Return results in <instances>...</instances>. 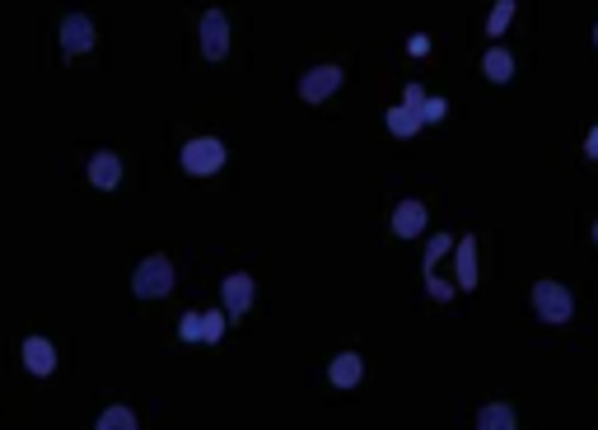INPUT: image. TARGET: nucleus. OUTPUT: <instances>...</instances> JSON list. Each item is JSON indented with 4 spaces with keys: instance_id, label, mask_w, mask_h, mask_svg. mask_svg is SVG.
<instances>
[{
    "instance_id": "obj_1",
    "label": "nucleus",
    "mask_w": 598,
    "mask_h": 430,
    "mask_svg": "<svg viewBox=\"0 0 598 430\" xmlns=\"http://www.w3.org/2000/svg\"><path fill=\"white\" fill-rule=\"evenodd\" d=\"M131 290L140 300H164L169 290H173V263L164 253H150L146 263L136 267V277H131Z\"/></svg>"
},
{
    "instance_id": "obj_8",
    "label": "nucleus",
    "mask_w": 598,
    "mask_h": 430,
    "mask_svg": "<svg viewBox=\"0 0 598 430\" xmlns=\"http://www.w3.org/2000/svg\"><path fill=\"white\" fill-rule=\"evenodd\" d=\"M84 174H90V183L99 187V193H113V187L122 183V160H117L113 150H99V154H90Z\"/></svg>"
},
{
    "instance_id": "obj_2",
    "label": "nucleus",
    "mask_w": 598,
    "mask_h": 430,
    "mask_svg": "<svg viewBox=\"0 0 598 430\" xmlns=\"http://www.w3.org/2000/svg\"><path fill=\"white\" fill-rule=\"evenodd\" d=\"M94 43H99V28H94V20L90 14H66L61 20V28H57V47H61V57L66 61H76V57H84V51H94Z\"/></svg>"
},
{
    "instance_id": "obj_24",
    "label": "nucleus",
    "mask_w": 598,
    "mask_h": 430,
    "mask_svg": "<svg viewBox=\"0 0 598 430\" xmlns=\"http://www.w3.org/2000/svg\"><path fill=\"white\" fill-rule=\"evenodd\" d=\"M594 43H598V28H594Z\"/></svg>"
},
{
    "instance_id": "obj_15",
    "label": "nucleus",
    "mask_w": 598,
    "mask_h": 430,
    "mask_svg": "<svg viewBox=\"0 0 598 430\" xmlns=\"http://www.w3.org/2000/svg\"><path fill=\"white\" fill-rule=\"evenodd\" d=\"M94 430H140V426H136V411H131V407L113 403V407H103V417H99Z\"/></svg>"
},
{
    "instance_id": "obj_17",
    "label": "nucleus",
    "mask_w": 598,
    "mask_h": 430,
    "mask_svg": "<svg viewBox=\"0 0 598 430\" xmlns=\"http://www.w3.org/2000/svg\"><path fill=\"white\" fill-rule=\"evenodd\" d=\"M509 20H515V0H496L491 14H486V33H505Z\"/></svg>"
},
{
    "instance_id": "obj_23",
    "label": "nucleus",
    "mask_w": 598,
    "mask_h": 430,
    "mask_svg": "<svg viewBox=\"0 0 598 430\" xmlns=\"http://www.w3.org/2000/svg\"><path fill=\"white\" fill-rule=\"evenodd\" d=\"M585 154H589V160H598V127L589 131V141H585Z\"/></svg>"
},
{
    "instance_id": "obj_5",
    "label": "nucleus",
    "mask_w": 598,
    "mask_h": 430,
    "mask_svg": "<svg viewBox=\"0 0 598 430\" xmlns=\"http://www.w3.org/2000/svg\"><path fill=\"white\" fill-rule=\"evenodd\" d=\"M20 360H24V370L33 374V380H47V374H57V365H61L57 347H51L47 337H38V333L20 341Z\"/></svg>"
},
{
    "instance_id": "obj_6",
    "label": "nucleus",
    "mask_w": 598,
    "mask_h": 430,
    "mask_svg": "<svg viewBox=\"0 0 598 430\" xmlns=\"http://www.w3.org/2000/svg\"><path fill=\"white\" fill-rule=\"evenodd\" d=\"M225 51H230V20H225V10H206L202 14V57L225 61Z\"/></svg>"
},
{
    "instance_id": "obj_3",
    "label": "nucleus",
    "mask_w": 598,
    "mask_h": 430,
    "mask_svg": "<svg viewBox=\"0 0 598 430\" xmlns=\"http://www.w3.org/2000/svg\"><path fill=\"white\" fill-rule=\"evenodd\" d=\"M183 168L192 178H210L225 168V141H216V136H197V141L183 146Z\"/></svg>"
},
{
    "instance_id": "obj_25",
    "label": "nucleus",
    "mask_w": 598,
    "mask_h": 430,
    "mask_svg": "<svg viewBox=\"0 0 598 430\" xmlns=\"http://www.w3.org/2000/svg\"><path fill=\"white\" fill-rule=\"evenodd\" d=\"M594 239H598V225H594Z\"/></svg>"
},
{
    "instance_id": "obj_20",
    "label": "nucleus",
    "mask_w": 598,
    "mask_h": 430,
    "mask_svg": "<svg viewBox=\"0 0 598 430\" xmlns=\"http://www.w3.org/2000/svg\"><path fill=\"white\" fill-rule=\"evenodd\" d=\"M225 318H230V314H216V309H210V314H202V328H206L202 341H220V337H225Z\"/></svg>"
},
{
    "instance_id": "obj_10",
    "label": "nucleus",
    "mask_w": 598,
    "mask_h": 430,
    "mask_svg": "<svg viewBox=\"0 0 598 430\" xmlns=\"http://www.w3.org/2000/svg\"><path fill=\"white\" fill-rule=\"evenodd\" d=\"M393 230H398L402 239L421 234V230H426V206H421V201H402L398 211H393Z\"/></svg>"
},
{
    "instance_id": "obj_13",
    "label": "nucleus",
    "mask_w": 598,
    "mask_h": 430,
    "mask_svg": "<svg viewBox=\"0 0 598 430\" xmlns=\"http://www.w3.org/2000/svg\"><path fill=\"white\" fill-rule=\"evenodd\" d=\"M421 127H426V123H421V108H407V103H402V108L389 113V131L402 136V141H412V136H416Z\"/></svg>"
},
{
    "instance_id": "obj_4",
    "label": "nucleus",
    "mask_w": 598,
    "mask_h": 430,
    "mask_svg": "<svg viewBox=\"0 0 598 430\" xmlns=\"http://www.w3.org/2000/svg\"><path fill=\"white\" fill-rule=\"evenodd\" d=\"M533 309H538V318L542 323H566L575 314V300H571V290L566 286H556V281H538L533 286Z\"/></svg>"
},
{
    "instance_id": "obj_18",
    "label": "nucleus",
    "mask_w": 598,
    "mask_h": 430,
    "mask_svg": "<svg viewBox=\"0 0 598 430\" xmlns=\"http://www.w3.org/2000/svg\"><path fill=\"white\" fill-rule=\"evenodd\" d=\"M449 253V234H435L430 244H426V281L435 277V267H439V257Z\"/></svg>"
},
{
    "instance_id": "obj_11",
    "label": "nucleus",
    "mask_w": 598,
    "mask_h": 430,
    "mask_svg": "<svg viewBox=\"0 0 598 430\" xmlns=\"http://www.w3.org/2000/svg\"><path fill=\"white\" fill-rule=\"evenodd\" d=\"M332 384L337 388H350V384H360V374H365V365H360V356L356 351H342L337 360H332Z\"/></svg>"
},
{
    "instance_id": "obj_22",
    "label": "nucleus",
    "mask_w": 598,
    "mask_h": 430,
    "mask_svg": "<svg viewBox=\"0 0 598 430\" xmlns=\"http://www.w3.org/2000/svg\"><path fill=\"white\" fill-rule=\"evenodd\" d=\"M402 103H407V108H421V103H426V90H421V84H407V90H402Z\"/></svg>"
},
{
    "instance_id": "obj_12",
    "label": "nucleus",
    "mask_w": 598,
    "mask_h": 430,
    "mask_svg": "<svg viewBox=\"0 0 598 430\" xmlns=\"http://www.w3.org/2000/svg\"><path fill=\"white\" fill-rule=\"evenodd\" d=\"M459 286L463 290L478 286V239H472V234L459 239Z\"/></svg>"
},
{
    "instance_id": "obj_21",
    "label": "nucleus",
    "mask_w": 598,
    "mask_h": 430,
    "mask_svg": "<svg viewBox=\"0 0 598 430\" xmlns=\"http://www.w3.org/2000/svg\"><path fill=\"white\" fill-rule=\"evenodd\" d=\"M445 117V98H426L421 103V123H439Z\"/></svg>"
},
{
    "instance_id": "obj_14",
    "label": "nucleus",
    "mask_w": 598,
    "mask_h": 430,
    "mask_svg": "<svg viewBox=\"0 0 598 430\" xmlns=\"http://www.w3.org/2000/svg\"><path fill=\"white\" fill-rule=\"evenodd\" d=\"M478 430H515V407L509 403H491L478 411Z\"/></svg>"
},
{
    "instance_id": "obj_16",
    "label": "nucleus",
    "mask_w": 598,
    "mask_h": 430,
    "mask_svg": "<svg viewBox=\"0 0 598 430\" xmlns=\"http://www.w3.org/2000/svg\"><path fill=\"white\" fill-rule=\"evenodd\" d=\"M482 71H486V80H509V75H515V57H509L505 47H491L486 61H482Z\"/></svg>"
},
{
    "instance_id": "obj_9",
    "label": "nucleus",
    "mask_w": 598,
    "mask_h": 430,
    "mask_svg": "<svg viewBox=\"0 0 598 430\" xmlns=\"http://www.w3.org/2000/svg\"><path fill=\"white\" fill-rule=\"evenodd\" d=\"M225 314L230 318H243L253 309V277H243V271H234V277H225Z\"/></svg>"
},
{
    "instance_id": "obj_19",
    "label": "nucleus",
    "mask_w": 598,
    "mask_h": 430,
    "mask_svg": "<svg viewBox=\"0 0 598 430\" xmlns=\"http://www.w3.org/2000/svg\"><path fill=\"white\" fill-rule=\"evenodd\" d=\"M179 337H183V341H202V337H206L202 314H183V318H179Z\"/></svg>"
},
{
    "instance_id": "obj_7",
    "label": "nucleus",
    "mask_w": 598,
    "mask_h": 430,
    "mask_svg": "<svg viewBox=\"0 0 598 430\" xmlns=\"http://www.w3.org/2000/svg\"><path fill=\"white\" fill-rule=\"evenodd\" d=\"M342 90V66H313V71L299 80V98L304 103H323Z\"/></svg>"
}]
</instances>
